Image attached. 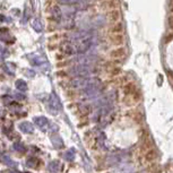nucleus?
<instances>
[{
    "label": "nucleus",
    "instance_id": "nucleus-5",
    "mask_svg": "<svg viewBox=\"0 0 173 173\" xmlns=\"http://www.w3.org/2000/svg\"><path fill=\"white\" fill-rule=\"evenodd\" d=\"M119 0H105L103 2V7L105 9L111 10V9H118L119 8Z\"/></svg>",
    "mask_w": 173,
    "mask_h": 173
},
{
    "label": "nucleus",
    "instance_id": "nucleus-16",
    "mask_svg": "<svg viewBox=\"0 0 173 173\" xmlns=\"http://www.w3.org/2000/svg\"><path fill=\"white\" fill-rule=\"evenodd\" d=\"M170 12H171V15H172V17H173V5L170 7Z\"/></svg>",
    "mask_w": 173,
    "mask_h": 173
},
{
    "label": "nucleus",
    "instance_id": "nucleus-13",
    "mask_svg": "<svg viewBox=\"0 0 173 173\" xmlns=\"http://www.w3.org/2000/svg\"><path fill=\"white\" fill-rule=\"evenodd\" d=\"M167 26H169V28L173 32V17H170V18H169V21H167Z\"/></svg>",
    "mask_w": 173,
    "mask_h": 173
},
{
    "label": "nucleus",
    "instance_id": "nucleus-8",
    "mask_svg": "<svg viewBox=\"0 0 173 173\" xmlns=\"http://www.w3.org/2000/svg\"><path fill=\"white\" fill-rule=\"evenodd\" d=\"M133 91H135V84L133 83H128L127 85H124V92L126 94H131Z\"/></svg>",
    "mask_w": 173,
    "mask_h": 173
},
{
    "label": "nucleus",
    "instance_id": "nucleus-12",
    "mask_svg": "<svg viewBox=\"0 0 173 173\" xmlns=\"http://www.w3.org/2000/svg\"><path fill=\"white\" fill-rule=\"evenodd\" d=\"M50 170L52 171V172H57V171H59V162H57V161H54V162H52V163H50V167H49Z\"/></svg>",
    "mask_w": 173,
    "mask_h": 173
},
{
    "label": "nucleus",
    "instance_id": "nucleus-2",
    "mask_svg": "<svg viewBox=\"0 0 173 173\" xmlns=\"http://www.w3.org/2000/svg\"><path fill=\"white\" fill-rule=\"evenodd\" d=\"M109 41H110V43L113 46H121L124 44L126 37H124V33H120V34H111L109 36Z\"/></svg>",
    "mask_w": 173,
    "mask_h": 173
},
{
    "label": "nucleus",
    "instance_id": "nucleus-11",
    "mask_svg": "<svg viewBox=\"0 0 173 173\" xmlns=\"http://www.w3.org/2000/svg\"><path fill=\"white\" fill-rule=\"evenodd\" d=\"M35 122H36L37 126L41 128H43L46 126V119H44V118H36V119H35Z\"/></svg>",
    "mask_w": 173,
    "mask_h": 173
},
{
    "label": "nucleus",
    "instance_id": "nucleus-3",
    "mask_svg": "<svg viewBox=\"0 0 173 173\" xmlns=\"http://www.w3.org/2000/svg\"><path fill=\"white\" fill-rule=\"evenodd\" d=\"M106 17H108V19L111 23L120 22V19H121V12H120V10H119V8H118V9L108 10V12H106Z\"/></svg>",
    "mask_w": 173,
    "mask_h": 173
},
{
    "label": "nucleus",
    "instance_id": "nucleus-4",
    "mask_svg": "<svg viewBox=\"0 0 173 173\" xmlns=\"http://www.w3.org/2000/svg\"><path fill=\"white\" fill-rule=\"evenodd\" d=\"M124 24L121 22L112 23V25L110 26V28H109V32H110L111 34H120V33H124Z\"/></svg>",
    "mask_w": 173,
    "mask_h": 173
},
{
    "label": "nucleus",
    "instance_id": "nucleus-7",
    "mask_svg": "<svg viewBox=\"0 0 173 173\" xmlns=\"http://www.w3.org/2000/svg\"><path fill=\"white\" fill-rule=\"evenodd\" d=\"M19 128H21L24 133H32V130H33L32 124H28V122H23V124H19Z\"/></svg>",
    "mask_w": 173,
    "mask_h": 173
},
{
    "label": "nucleus",
    "instance_id": "nucleus-6",
    "mask_svg": "<svg viewBox=\"0 0 173 173\" xmlns=\"http://www.w3.org/2000/svg\"><path fill=\"white\" fill-rule=\"evenodd\" d=\"M121 72H122V69H121L119 66H112V67H110V75L113 76V77L119 76Z\"/></svg>",
    "mask_w": 173,
    "mask_h": 173
},
{
    "label": "nucleus",
    "instance_id": "nucleus-15",
    "mask_svg": "<svg viewBox=\"0 0 173 173\" xmlns=\"http://www.w3.org/2000/svg\"><path fill=\"white\" fill-rule=\"evenodd\" d=\"M57 44H49V49L51 50V51H52V50H56V48H57Z\"/></svg>",
    "mask_w": 173,
    "mask_h": 173
},
{
    "label": "nucleus",
    "instance_id": "nucleus-1",
    "mask_svg": "<svg viewBox=\"0 0 173 173\" xmlns=\"http://www.w3.org/2000/svg\"><path fill=\"white\" fill-rule=\"evenodd\" d=\"M127 54V50L124 45L121 46H115V49H112L109 53L110 58L113 60H121L122 58H124Z\"/></svg>",
    "mask_w": 173,
    "mask_h": 173
},
{
    "label": "nucleus",
    "instance_id": "nucleus-14",
    "mask_svg": "<svg viewBox=\"0 0 173 173\" xmlns=\"http://www.w3.org/2000/svg\"><path fill=\"white\" fill-rule=\"evenodd\" d=\"M57 75H58L59 77H66V76L68 75V72H67V71H65V70H61V71H58V72H57Z\"/></svg>",
    "mask_w": 173,
    "mask_h": 173
},
{
    "label": "nucleus",
    "instance_id": "nucleus-9",
    "mask_svg": "<svg viewBox=\"0 0 173 173\" xmlns=\"http://www.w3.org/2000/svg\"><path fill=\"white\" fill-rule=\"evenodd\" d=\"M16 87H17L19 91H26V88H27L26 83H25L24 81H21V79H18V81L16 82Z\"/></svg>",
    "mask_w": 173,
    "mask_h": 173
},
{
    "label": "nucleus",
    "instance_id": "nucleus-10",
    "mask_svg": "<svg viewBox=\"0 0 173 173\" xmlns=\"http://www.w3.org/2000/svg\"><path fill=\"white\" fill-rule=\"evenodd\" d=\"M70 65H71L70 60H61V61H59L57 63V67L58 68H65V67H69Z\"/></svg>",
    "mask_w": 173,
    "mask_h": 173
}]
</instances>
